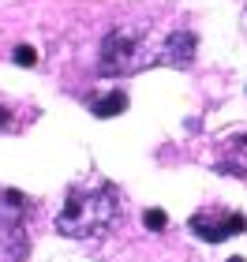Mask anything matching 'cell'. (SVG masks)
<instances>
[{
	"label": "cell",
	"mask_w": 247,
	"mask_h": 262,
	"mask_svg": "<svg viewBox=\"0 0 247 262\" xmlns=\"http://www.w3.org/2000/svg\"><path fill=\"white\" fill-rule=\"evenodd\" d=\"M195 34H187V30H176L169 34V38L161 41V64H172V68H184V64H191V56H195Z\"/></svg>",
	"instance_id": "5"
},
{
	"label": "cell",
	"mask_w": 247,
	"mask_h": 262,
	"mask_svg": "<svg viewBox=\"0 0 247 262\" xmlns=\"http://www.w3.org/2000/svg\"><path fill=\"white\" fill-rule=\"evenodd\" d=\"M30 255V236L15 213H0V262H27Z\"/></svg>",
	"instance_id": "4"
},
{
	"label": "cell",
	"mask_w": 247,
	"mask_h": 262,
	"mask_svg": "<svg viewBox=\"0 0 247 262\" xmlns=\"http://www.w3.org/2000/svg\"><path fill=\"white\" fill-rule=\"evenodd\" d=\"M187 229L206 244H221V240H229V236L243 232L247 221H243L240 210H198L195 217L187 221Z\"/></svg>",
	"instance_id": "3"
},
{
	"label": "cell",
	"mask_w": 247,
	"mask_h": 262,
	"mask_svg": "<svg viewBox=\"0 0 247 262\" xmlns=\"http://www.w3.org/2000/svg\"><path fill=\"white\" fill-rule=\"evenodd\" d=\"M225 262H243V258H240V255H232V258H225Z\"/></svg>",
	"instance_id": "10"
},
{
	"label": "cell",
	"mask_w": 247,
	"mask_h": 262,
	"mask_svg": "<svg viewBox=\"0 0 247 262\" xmlns=\"http://www.w3.org/2000/svg\"><path fill=\"white\" fill-rule=\"evenodd\" d=\"M150 64H161V49L154 53L146 41V27H116L101 38L98 71L101 75H131Z\"/></svg>",
	"instance_id": "2"
},
{
	"label": "cell",
	"mask_w": 247,
	"mask_h": 262,
	"mask_svg": "<svg viewBox=\"0 0 247 262\" xmlns=\"http://www.w3.org/2000/svg\"><path fill=\"white\" fill-rule=\"evenodd\" d=\"M127 109V94L124 90H113V94H105V98H94L90 101V113L94 116H120Z\"/></svg>",
	"instance_id": "6"
},
{
	"label": "cell",
	"mask_w": 247,
	"mask_h": 262,
	"mask_svg": "<svg viewBox=\"0 0 247 262\" xmlns=\"http://www.w3.org/2000/svg\"><path fill=\"white\" fill-rule=\"evenodd\" d=\"M15 64H19V68H34V64H38L34 45H19V49H15Z\"/></svg>",
	"instance_id": "8"
},
{
	"label": "cell",
	"mask_w": 247,
	"mask_h": 262,
	"mask_svg": "<svg viewBox=\"0 0 247 262\" xmlns=\"http://www.w3.org/2000/svg\"><path fill=\"white\" fill-rule=\"evenodd\" d=\"M143 225H146L150 232H161L165 225H169V213H165V210H146L143 213Z\"/></svg>",
	"instance_id": "7"
},
{
	"label": "cell",
	"mask_w": 247,
	"mask_h": 262,
	"mask_svg": "<svg viewBox=\"0 0 247 262\" xmlns=\"http://www.w3.org/2000/svg\"><path fill=\"white\" fill-rule=\"evenodd\" d=\"M0 124H4V113H0Z\"/></svg>",
	"instance_id": "11"
},
{
	"label": "cell",
	"mask_w": 247,
	"mask_h": 262,
	"mask_svg": "<svg viewBox=\"0 0 247 262\" xmlns=\"http://www.w3.org/2000/svg\"><path fill=\"white\" fill-rule=\"evenodd\" d=\"M0 202H4V206H11V210H19V206H27V199H23L19 191H11V187H8V191H4V195H0Z\"/></svg>",
	"instance_id": "9"
},
{
	"label": "cell",
	"mask_w": 247,
	"mask_h": 262,
	"mask_svg": "<svg viewBox=\"0 0 247 262\" xmlns=\"http://www.w3.org/2000/svg\"><path fill=\"white\" fill-rule=\"evenodd\" d=\"M116 221V195L109 187H94V191H72L64 202L60 217H56V232L72 236V240H94Z\"/></svg>",
	"instance_id": "1"
}]
</instances>
